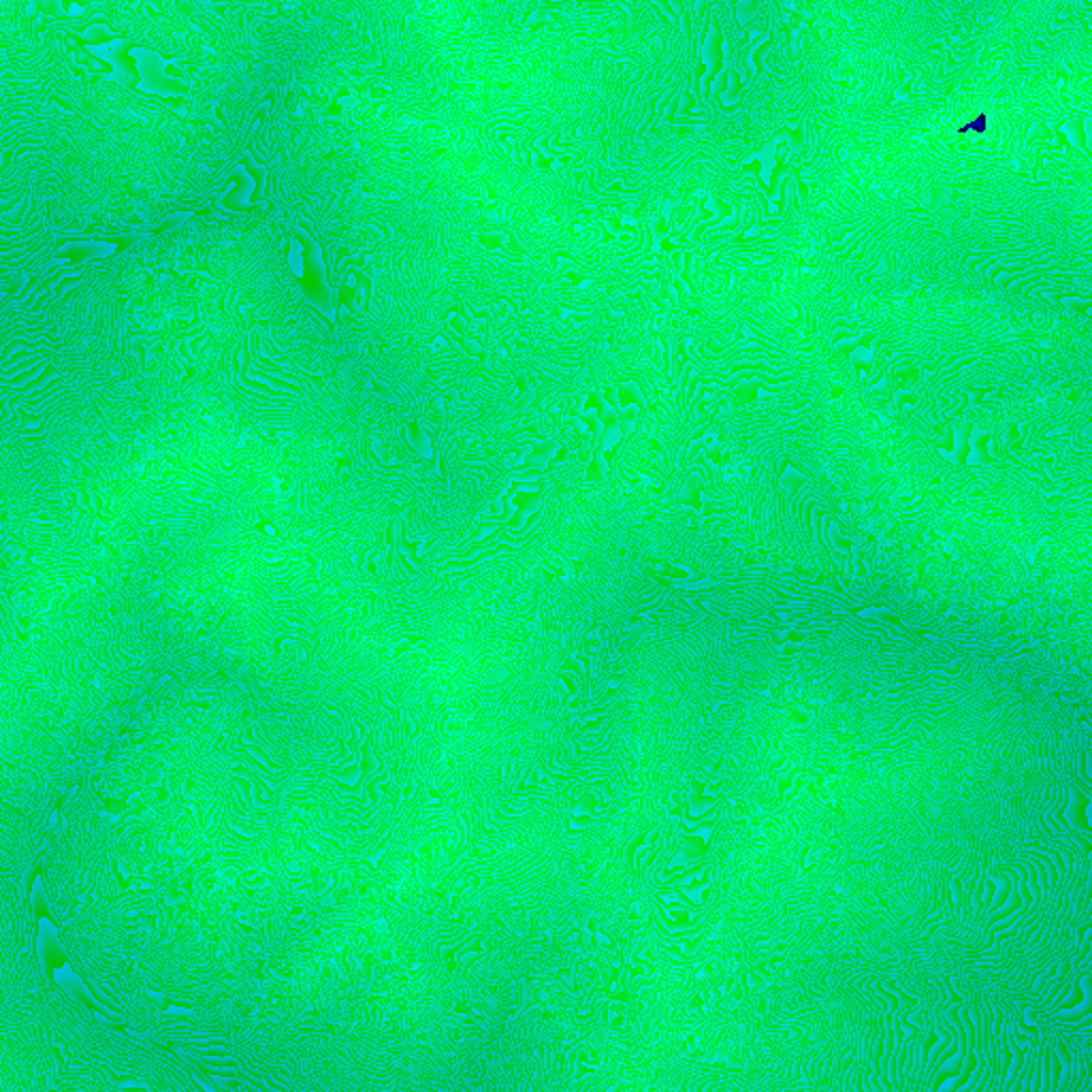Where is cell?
Wrapping results in <instances>:
<instances>
[{
  "label": "cell",
  "instance_id": "cell-7",
  "mask_svg": "<svg viewBox=\"0 0 1092 1092\" xmlns=\"http://www.w3.org/2000/svg\"><path fill=\"white\" fill-rule=\"evenodd\" d=\"M167 1014H179V1016H193V1011H190V1009H179V1007H167Z\"/></svg>",
  "mask_w": 1092,
  "mask_h": 1092
},
{
  "label": "cell",
  "instance_id": "cell-4",
  "mask_svg": "<svg viewBox=\"0 0 1092 1092\" xmlns=\"http://www.w3.org/2000/svg\"><path fill=\"white\" fill-rule=\"evenodd\" d=\"M116 250H117V243H114V242L75 240V242L62 243L60 248L54 252V257L65 258L67 263H70V260H99V258L114 257Z\"/></svg>",
  "mask_w": 1092,
  "mask_h": 1092
},
{
  "label": "cell",
  "instance_id": "cell-6",
  "mask_svg": "<svg viewBox=\"0 0 1092 1092\" xmlns=\"http://www.w3.org/2000/svg\"><path fill=\"white\" fill-rule=\"evenodd\" d=\"M205 1069L211 1071V1073H223V1075L225 1073H231V1075H240L242 1073L240 1067H231V1065H226V1063H223V1065H205Z\"/></svg>",
  "mask_w": 1092,
  "mask_h": 1092
},
{
  "label": "cell",
  "instance_id": "cell-1",
  "mask_svg": "<svg viewBox=\"0 0 1092 1092\" xmlns=\"http://www.w3.org/2000/svg\"><path fill=\"white\" fill-rule=\"evenodd\" d=\"M82 50L109 70L105 79H114L120 86H131L133 90L154 94L163 99H179L184 94V84L178 79V69L173 62L163 58L156 50L131 43L129 39H105L97 43H84Z\"/></svg>",
  "mask_w": 1092,
  "mask_h": 1092
},
{
  "label": "cell",
  "instance_id": "cell-3",
  "mask_svg": "<svg viewBox=\"0 0 1092 1092\" xmlns=\"http://www.w3.org/2000/svg\"><path fill=\"white\" fill-rule=\"evenodd\" d=\"M257 196L260 199L258 179H257L255 173L248 169V164L240 163L233 169V176H231V179H228V184L225 186L223 195H220L218 203L226 210L245 211V210H250L252 205H255Z\"/></svg>",
  "mask_w": 1092,
  "mask_h": 1092
},
{
  "label": "cell",
  "instance_id": "cell-5",
  "mask_svg": "<svg viewBox=\"0 0 1092 1092\" xmlns=\"http://www.w3.org/2000/svg\"><path fill=\"white\" fill-rule=\"evenodd\" d=\"M287 263L290 273L295 275L297 280H302L304 275V265H305V248H304V242L302 237L297 233L289 237V255H287Z\"/></svg>",
  "mask_w": 1092,
  "mask_h": 1092
},
{
  "label": "cell",
  "instance_id": "cell-2",
  "mask_svg": "<svg viewBox=\"0 0 1092 1092\" xmlns=\"http://www.w3.org/2000/svg\"><path fill=\"white\" fill-rule=\"evenodd\" d=\"M295 233L302 237L305 248V265L302 275V289L310 304L329 320L335 319V305H334V289L329 282V269L327 260H324V250L319 240L305 228L295 226Z\"/></svg>",
  "mask_w": 1092,
  "mask_h": 1092
}]
</instances>
